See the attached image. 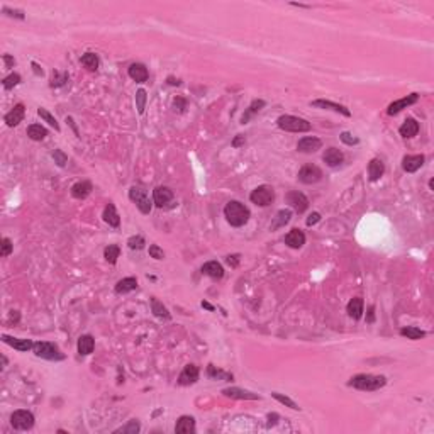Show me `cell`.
<instances>
[{
  "mask_svg": "<svg viewBox=\"0 0 434 434\" xmlns=\"http://www.w3.org/2000/svg\"><path fill=\"white\" fill-rule=\"evenodd\" d=\"M224 216H226L227 222L234 227H241L249 220V209L244 203L237 202V200H231L226 207H224Z\"/></svg>",
  "mask_w": 434,
  "mask_h": 434,
  "instance_id": "obj_1",
  "label": "cell"
},
{
  "mask_svg": "<svg viewBox=\"0 0 434 434\" xmlns=\"http://www.w3.org/2000/svg\"><path fill=\"white\" fill-rule=\"evenodd\" d=\"M385 385H387V378L382 375L361 373V375H356L349 380V387H355V388L363 390V392H375V390H380Z\"/></svg>",
  "mask_w": 434,
  "mask_h": 434,
  "instance_id": "obj_2",
  "label": "cell"
},
{
  "mask_svg": "<svg viewBox=\"0 0 434 434\" xmlns=\"http://www.w3.org/2000/svg\"><path fill=\"white\" fill-rule=\"evenodd\" d=\"M278 127L288 132H309L310 131V122L305 119L295 117V115H281L277 121Z\"/></svg>",
  "mask_w": 434,
  "mask_h": 434,
  "instance_id": "obj_3",
  "label": "cell"
},
{
  "mask_svg": "<svg viewBox=\"0 0 434 434\" xmlns=\"http://www.w3.org/2000/svg\"><path fill=\"white\" fill-rule=\"evenodd\" d=\"M34 355L39 356V358L44 359H51V361H60V359H64V355L58 349L56 344L47 341H39L34 342Z\"/></svg>",
  "mask_w": 434,
  "mask_h": 434,
  "instance_id": "obj_4",
  "label": "cell"
},
{
  "mask_svg": "<svg viewBox=\"0 0 434 434\" xmlns=\"http://www.w3.org/2000/svg\"><path fill=\"white\" fill-rule=\"evenodd\" d=\"M129 199L136 203V207L141 210V214L151 212V207H153L151 200H149L148 192L144 188H141V186H131L129 188Z\"/></svg>",
  "mask_w": 434,
  "mask_h": 434,
  "instance_id": "obj_5",
  "label": "cell"
},
{
  "mask_svg": "<svg viewBox=\"0 0 434 434\" xmlns=\"http://www.w3.org/2000/svg\"><path fill=\"white\" fill-rule=\"evenodd\" d=\"M249 200L260 207H266L275 200V190L270 185H260L251 192Z\"/></svg>",
  "mask_w": 434,
  "mask_h": 434,
  "instance_id": "obj_6",
  "label": "cell"
},
{
  "mask_svg": "<svg viewBox=\"0 0 434 434\" xmlns=\"http://www.w3.org/2000/svg\"><path fill=\"white\" fill-rule=\"evenodd\" d=\"M10 424L17 431H29L34 426V416L29 410H16L10 416Z\"/></svg>",
  "mask_w": 434,
  "mask_h": 434,
  "instance_id": "obj_7",
  "label": "cell"
},
{
  "mask_svg": "<svg viewBox=\"0 0 434 434\" xmlns=\"http://www.w3.org/2000/svg\"><path fill=\"white\" fill-rule=\"evenodd\" d=\"M297 176L302 183L312 185V183H317L319 180H322V170L317 165H305L300 168Z\"/></svg>",
  "mask_w": 434,
  "mask_h": 434,
  "instance_id": "obj_8",
  "label": "cell"
},
{
  "mask_svg": "<svg viewBox=\"0 0 434 434\" xmlns=\"http://www.w3.org/2000/svg\"><path fill=\"white\" fill-rule=\"evenodd\" d=\"M417 100H419V93H410V95H407V97H403V98H399V100L392 102V104L388 105V108H387V114H388V115L399 114L400 110L407 108L409 105L416 104Z\"/></svg>",
  "mask_w": 434,
  "mask_h": 434,
  "instance_id": "obj_9",
  "label": "cell"
},
{
  "mask_svg": "<svg viewBox=\"0 0 434 434\" xmlns=\"http://www.w3.org/2000/svg\"><path fill=\"white\" fill-rule=\"evenodd\" d=\"M287 202L290 203V207L295 212L302 214L307 210L309 207V199L302 192H288L287 193Z\"/></svg>",
  "mask_w": 434,
  "mask_h": 434,
  "instance_id": "obj_10",
  "label": "cell"
},
{
  "mask_svg": "<svg viewBox=\"0 0 434 434\" xmlns=\"http://www.w3.org/2000/svg\"><path fill=\"white\" fill-rule=\"evenodd\" d=\"M171 200H173V192L168 186H156L153 190V202H155L156 207H165Z\"/></svg>",
  "mask_w": 434,
  "mask_h": 434,
  "instance_id": "obj_11",
  "label": "cell"
},
{
  "mask_svg": "<svg viewBox=\"0 0 434 434\" xmlns=\"http://www.w3.org/2000/svg\"><path fill=\"white\" fill-rule=\"evenodd\" d=\"M222 393L229 399H237V400H258L260 395L258 393H253L249 390H243L237 388V387H231V388H224Z\"/></svg>",
  "mask_w": 434,
  "mask_h": 434,
  "instance_id": "obj_12",
  "label": "cell"
},
{
  "mask_svg": "<svg viewBox=\"0 0 434 434\" xmlns=\"http://www.w3.org/2000/svg\"><path fill=\"white\" fill-rule=\"evenodd\" d=\"M197 380H199V368H197L195 365H186L178 376V383L183 387L192 385V383H195Z\"/></svg>",
  "mask_w": 434,
  "mask_h": 434,
  "instance_id": "obj_13",
  "label": "cell"
},
{
  "mask_svg": "<svg viewBox=\"0 0 434 434\" xmlns=\"http://www.w3.org/2000/svg\"><path fill=\"white\" fill-rule=\"evenodd\" d=\"M424 155H407L403 156L402 159V168L405 170L407 173H414L424 165Z\"/></svg>",
  "mask_w": 434,
  "mask_h": 434,
  "instance_id": "obj_14",
  "label": "cell"
},
{
  "mask_svg": "<svg viewBox=\"0 0 434 434\" xmlns=\"http://www.w3.org/2000/svg\"><path fill=\"white\" fill-rule=\"evenodd\" d=\"M322 148L321 139L314 138V136H307V138H302L297 144V149L300 153H315L317 149Z\"/></svg>",
  "mask_w": 434,
  "mask_h": 434,
  "instance_id": "obj_15",
  "label": "cell"
},
{
  "mask_svg": "<svg viewBox=\"0 0 434 434\" xmlns=\"http://www.w3.org/2000/svg\"><path fill=\"white\" fill-rule=\"evenodd\" d=\"M2 341L5 342V344L12 346L14 349H17V351H29V349L34 348V342L31 341V339H19V338H10V336L3 334L2 336Z\"/></svg>",
  "mask_w": 434,
  "mask_h": 434,
  "instance_id": "obj_16",
  "label": "cell"
},
{
  "mask_svg": "<svg viewBox=\"0 0 434 434\" xmlns=\"http://www.w3.org/2000/svg\"><path fill=\"white\" fill-rule=\"evenodd\" d=\"M285 244L294 249H298L305 244V234L300 229H292L290 232L285 236Z\"/></svg>",
  "mask_w": 434,
  "mask_h": 434,
  "instance_id": "obj_17",
  "label": "cell"
},
{
  "mask_svg": "<svg viewBox=\"0 0 434 434\" xmlns=\"http://www.w3.org/2000/svg\"><path fill=\"white\" fill-rule=\"evenodd\" d=\"M129 77H131L134 81H138V83H144L149 77L148 68L141 63H132L131 66H129Z\"/></svg>",
  "mask_w": 434,
  "mask_h": 434,
  "instance_id": "obj_18",
  "label": "cell"
},
{
  "mask_svg": "<svg viewBox=\"0 0 434 434\" xmlns=\"http://www.w3.org/2000/svg\"><path fill=\"white\" fill-rule=\"evenodd\" d=\"M24 112H26V107L22 104H17L9 114H5V122L9 127H16L19 122H22L24 119Z\"/></svg>",
  "mask_w": 434,
  "mask_h": 434,
  "instance_id": "obj_19",
  "label": "cell"
},
{
  "mask_svg": "<svg viewBox=\"0 0 434 434\" xmlns=\"http://www.w3.org/2000/svg\"><path fill=\"white\" fill-rule=\"evenodd\" d=\"M202 273L210 278H214V280H220V278L224 277V268H222V264L217 263V261H207V263L202 266Z\"/></svg>",
  "mask_w": 434,
  "mask_h": 434,
  "instance_id": "obj_20",
  "label": "cell"
},
{
  "mask_svg": "<svg viewBox=\"0 0 434 434\" xmlns=\"http://www.w3.org/2000/svg\"><path fill=\"white\" fill-rule=\"evenodd\" d=\"M175 433H180V434L195 433V419L190 417V416H182L178 420H176Z\"/></svg>",
  "mask_w": 434,
  "mask_h": 434,
  "instance_id": "obj_21",
  "label": "cell"
},
{
  "mask_svg": "<svg viewBox=\"0 0 434 434\" xmlns=\"http://www.w3.org/2000/svg\"><path fill=\"white\" fill-rule=\"evenodd\" d=\"M322 159L326 161V165L329 166H338L342 163V159H344V155H342L341 149L338 148H327L324 153V156H322Z\"/></svg>",
  "mask_w": 434,
  "mask_h": 434,
  "instance_id": "obj_22",
  "label": "cell"
},
{
  "mask_svg": "<svg viewBox=\"0 0 434 434\" xmlns=\"http://www.w3.org/2000/svg\"><path fill=\"white\" fill-rule=\"evenodd\" d=\"M346 310H348L349 317L356 319V321H358V319H361L363 312H365V304H363V298L361 297L351 298V300H349V304H348V307H346Z\"/></svg>",
  "mask_w": 434,
  "mask_h": 434,
  "instance_id": "obj_23",
  "label": "cell"
},
{
  "mask_svg": "<svg viewBox=\"0 0 434 434\" xmlns=\"http://www.w3.org/2000/svg\"><path fill=\"white\" fill-rule=\"evenodd\" d=\"M383 173H385V165H383L382 159H372L368 163V176L372 182H376L378 178H382Z\"/></svg>",
  "mask_w": 434,
  "mask_h": 434,
  "instance_id": "obj_24",
  "label": "cell"
},
{
  "mask_svg": "<svg viewBox=\"0 0 434 434\" xmlns=\"http://www.w3.org/2000/svg\"><path fill=\"white\" fill-rule=\"evenodd\" d=\"M312 105H314V107H321V108H331V110L339 112V114L346 115V117H349V115H351V112H349L348 108L344 107V105L334 104V102H331V100H314V102H312Z\"/></svg>",
  "mask_w": 434,
  "mask_h": 434,
  "instance_id": "obj_25",
  "label": "cell"
},
{
  "mask_svg": "<svg viewBox=\"0 0 434 434\" xmlns=\"http://www.w3.org/2000/svg\"><path fill=\"white\" fill-rule=\"evenodd\" d=\"M399 132H400V136H403V138H414V136H417V132H419V124H417L416 119L409 117L402 125H400Z\"/></svg>",
  "mask_w": 434,
  "mask_h": 434,
  "instance_id": "obj_26",
  "label": "cell"
},
{
  "mask_svg": "<svg viewBox=\"0 0 434 434\" xmlns=\"http://www.w3.org/2000/svg\"><path fill=\"white\" fill-rule=\"evenodd\" d=\"M93 348H95V339L92 338L90 334L80 336V339H78V353H80L81 356L90 355V353L93 351Z\"/></svg>",
  "mask_w": 434,
  "mask_h": 434,
  "instance_id": "obj_27",
  "label": "cell"
},
{
  "mask_svg": "<svg viewBox=\"0 0 434 434\" xmlns=\"http://www.w3.org/2000/svg\"><path fill=\"white\" fill-rule=\"evenodd\" d=\"M90 192H92V183L87 182V180L75 183V185L71 186V195H73L75 199H85V197L90 195Z\"/></svg>",
  "mask_w": 434,
  "mask_h": 434,
  "instance_id": "obj_28",
  "label": "cell"
},
{
  "mask_svg": "<svg viewBox=\"0 0 434 434\" xmlns=\"http://www.w3.org/2000/svg\"><path fill=\"white\" fill-rule=\"evenodd\" d=\"M138 288V280L134 277H127V278H122L115 283V292L117 294H127V292H132Z\"/></svg>",
  "mask_w": 434,
  "mask_h": 434,
  "instance_id": "obj_29",
  "label": "cell"
},
{
  "mask_svg": "<svg viewBox=\"0 0 434 434\" xmlns=\"http://www.w3.org/2000/svg\"><path fill=\"white\" fill-rule=\"evenodd\" d=\"M292 219V212L288 209H281V210H278L277 212V216H275V219H273V222H271V226H270V229L271 231H277V229H280V227H283L285 224H288V220Z\"/></svg>",
  "mask_w": 434,
  "mask_h": 434,
  "instance_id": "obj_30",
  "label": "cell"
},
{
  "mask_svg": "<svg viewBox=\"0 0 434 434\" xmlns=\"http://www.w3.org/2000/svg\"><path fill=\"white\" fill-rule=\"evenodd\" d=\"M104 220L108 224V226L119 227V224H121V217H119L114 203H108V205L104 209Z\"/></svg>",
  "mask_w": 434,
  "mask_h": 434,
  "instance_id": "obj_31",
  "label": "cell"
},
{
  "mask_svg": "<svg viewBox=\"0 0 434 434\" xmlns=\"http://www.w3.org/2000/svg\"><path fill=\"white\" fill-rule=\"evenodd\" d=\"M27 136H29L32 141H43V139L47 136V131L41 124H31L29 127H27Z\"/></svg>",
  "mask_w": 434,
  "mask_h": 434,
  "instance_id": "obj_32",
  "label": "cell"
},
{
  "mask_svg": "<svg viewBox=\"0 0 434 434\" xmlns=\"http://www.w3.org/2000/svg\"><path fill=\"white\" fill-rule=\"evenodd\" d=\"M264 107V100H253L251 102V105L246 108V112L243 114V117H241V124H246V122H249V119L253 117L254 114H256L260 108Z\"/></svg>",
  "mask_w": 434,
  "mask_h": 434,
  "instance_id": "obj_33",
  "label": "cell"
},
{
  "mask_svg": "<svg viewBox=\"0 0 434 434\" xmlns=\"http://www.w3.org/2000/svg\"><path fill=\"white\" fill-rule=\"evenodd\" d=\"M207 375H209L212 380H224V382H229V380H232V375H231V373L222 372V370L216 368L214 365H209V368H207Z\"/></svg>",
  "mask_w": 434,
  "mask_h": 434,
  "instance_id": "obj_34",
  "label": "cell"
},
{
  "mask_svg": "<svg viewBox=\"0 0 434 434\" xmlns=\"http://www.w3.org/2000/svg\"><path fill=\"white\" fill-rule=\"evenodd\" d=\"M151 309H153V314H155L156 317L170 319V312H168V309H166L165 305H163L161 302L158 300V298H153V300H151Z\"/></svg>",
  "mask_w": 434,
  "mask_h": 434,
  "instance_id": "obj_35",
  "label": "cell"
},
{
  "mask_svg": "<svg viewBox=\"0 0 434 434\" xmlns=\"http://www.w3.org/2000/svg\"><path fill=\"white\" fill-rule=\"evenodd\" d=\"M81 64H83L85 68H88V70H97L98 68V56L95 53H85L83 56H81Z\"/></svg>",
  "mask_w": 434,
  "mask_h": 434,
  "instance_id": "obj_36",
  "label": "cell"
},
{
  "mask_svg": "<svg viewBox=\"0 0 434 434\" xmlns=\"http://www.w3.org/2000/svg\"><path fill=\"white\" fill-rule=\"evenodd\" d=\"M400 334H402L403 338H407V339H414V341H417V339H422L424 336H426V332L420 331L419 327H403V329H400Z\"/></svg>",
  "mask_w": 434,
  "mask_h": 434,
  "instance_id": "obj_37",
  "label": "cell"
},
{
  "mask_svg": "<svg viewBox=\"0 0 434 434\" xmlns=\"http://www.w3.org/2000/svg\"><path fill=\"white\" fill-rule=\"evenodd\" d=\"M119 254H121V249H119V246H115V244H110V246H107V248H105V251H104L105 260H107V263H110V264L117 263Z\"/></svg>",
  "mask_w": 434,
  "mask_h": 434,
  "instance_id": "obj_38",
  "label": "cell"
},
{
  "mask_svg": "<svg viewBox=\"0 0 434 434\" xmlns=\"http://www.w3.org/2000/svg\"><path fill=\"white\" fill-rule=\"evenodd\" d=\"M37 114H39V115H41V119H44V121H46L47 124L51 125V127H54V131H60V124H58V121L53 117V115L49 114V112L46 110V108L39 107V108H37Z\"/></svg>",
  "mask_w": 434,
  "mask_h": 434,
  "instance_id": "obj_39",
  "label": "cell"
},
{
  "mask_svg": "<svg viewBox=\"0 0 434 434\" xmlns=\"http://www.w3.org/2000/svg\"><path fill=\"white\" fill-rule=\"evenodd\" d=\"M146 100H148V95H146V90L139 88V90L136 92V107H138V112H139V114H142V112H144Z\"/></svg>",
  "mask_w": 434,
  "mask_h": 434,
  "instance_id": "obj_40",
  "label": "cell"
},
{
  "mask_svg": "<svg viewBox=\"0 0 434 434\" xmlns=\"http://www.w3.org/2000/svg\"><path fill=\"white\" fill-rule=\"evenodd\" d=\"M271 395H273V399H277L278 402L283 403V405H287V407H290V409H294V410H298V409H300V407H298L297 403H295L292 399H288L287 395H281V393H278V392H273V393H271Z\"/></svg>",
  "mask_w": 434,
  "mask_h": 434,
  "instance_id": "obj_41",
  "label": "cell"
},
{
  "mask_svg": "<svg viewBox=\"0 0 434 434\" xmlns=\"http://www.w3.org/2000/svg\"><path fill=\"white\" fill-rule=\"evenodd\" d=\"M19 83H20V75H17V73H12L7 78H3V88H5V90H10V88H14Z\"/></svg>",
  "mask_w": 434,
  "mask_h": 434,
  "instance_id": "obj_42",
  "label": "cell"
},
{
  "mask_svg": "<svg viewBox=\"0 0 434 434\" xmlns=\"http://www.w3.org/2000/svg\"><path fill=\"white\" fill-rule=\"evenodd\" d=\"M127 246L131 249H142L144 248V237L142 236H132L127 239Z\"/></svg>",
  "mask_w": 434,
  "mask_h": 434,
  "instance_id": "obj_43",
  "label": "cell"
},
{
  "mask_svg": "<svg viewBox=\"0 0 434 434\" xmlns=\"http://www.w3.org/2000/svg\"><path fill=\"white\" fill-rule=\"evenodd\" d=\"M115 433H131V434H136V433H139V422H138V420H129V422L125 424L124 427L117 429Z\"/></svg>",
  "mask_w": 434,
  "mask_h": 434,
  "instance_id": "obj_44",
  "label": "cell"
},
{
  "mask_svg": "<svg viewBox=\"0 0 434 434\" xmlns=\"http://www.w3.org/2000/svg\"><path fill=\"white\" fill-rule=\"evenodd\" d=\"M64 81H68V75L54 71V73H53V80H51V87H61V85H64Z\"/></svg>",
  "mask_w": 434,
  "mask_h": 434,
  "instance_id": "obj_45",
  "label": "cell"
},
{
  "mask_svg": "<svg viewBox=\"0 0 434 434\" xmlns=\"http://www.w3.org/2000/svg\"><path fill=\"white\" fill-rule=\"evenodd\" d=\"M149 256L155 258V260H163V258H165V253H163V249L158 246V244H151V246H149Z\"/></svg>",
  "mask_w": 434,
  "mask_h": 434,
  "instance_id": "obj_46",
  "label": "cell"
},
{
  "mask_svg": "<svg viewBox=\"0 0 434 434\" xmlns=\"http://www.w3.org/2000/svg\"><path fill=\"white\" fill-rule=\"evenodd\" d=\"M12 253V241L9 237H3L2 239V251H0V256H9Z\"/></svg>",
  "mask_w": 434,
  "mask_h": 434,
  "instance_id": "obj_47",
  "label": "cell"
},
{
  "mask_svg": "<svg viewBox=\"0 0 434 434\" xmlns=\"http://www.w3.org/2000/svg\"><path fill=\"white\" fill-rule=\"evenodd\" d=\"M339 138H341V141L344 142V144H348V146L358 144V142H359V139L358 138H353V134H349V132H341V136H339Z\"/></svg>",
  "mask_w": 434,
  "mask_h": 434,
  "instance_id": "obj_48",
  "label": "cell"
},
{
  "mask_svg": "<svg viewBox=\"0 0 434 434\" xmlns=\"http://www.w3.org/2000/svg\"><path fill=\"white\" fill-rule=\"evenodd\" d=\"M53 158H54V161L58 163V166H64L68 163L66 155H64L63 151H60V149H56V151L53 153Z\"/></svg>",
  "mask_w": 434,
  "mask_h": 434,
  "instance_id": "obj_49",
  "label": "cell"
},
{
  "mask_svg": "<svg viewBox=\"0 0 434 434\" xmlns=\"http://www.w3.org/2000/svg\"><path fill=\"white\" fill-rule=\"evenodd\" d=\"M319 220H321V214L312 212L310 216H309V219H307V226H314V224H317Z\"/></svg>",
  "mask_w": 434,
  "mask_h": 434,
  "instance_id": "obj_50",
  "label": "cell"
},
{
  "mask_svg": "<svg viewBox=\"0 0 434 434\" xmlns=\"http://www.w3.org/2000/svg\"><path fill=\"white\" fill-rule=\"evenodd\" d=\"M3 12H7V16H16V17H19V19H24V14L20 12V10H10V9H7V7H3Z\"/></svg>",
  "mask_w": 434,
  "mask_h": 434,
  "instance_id": "obj_51",
  "label": "cell"
},
{
  "mask_svg": "<svg viewBox=\"0 0 434 434\" xmlns=\"http://www.w3.org/2000/svg\"><path fill=\"white\" fill-rule=\"evenodd\" d=\"M226 261L229 264H232V266H237V263H239V254H234V256H227Z\"/></svg>",
  "mask_w": 434,
  "mask_h": 434,
  "instance_id": "obj_52",
  "label": "cell"
},
{
  "mask_svg": "<svg viewBox=\"0 0 434 434\" xmlns=\"http://www.w3.org/2000/svg\"><path fill=\"white\" fill-rule=\"evenodd\" d=\"M373 310H375V307H373V305H370V307H368V319H366L368 322L375 321V312H373Z\"/></svg>",
  "mask_w": 434,
  "mask_h": 434,
  "instance_id": "obj_53",
  "label": "cell"
},
{
  "mask_svg": "<svg viewBox=\"0 0 434 434\" xmlns=\"http://www.w3.org/2000/svg\"><path fill=\"white\" fill-rule=\"evenodd\" d=\"M173 105H180V112L183 110V108H185V100H183V98H175V102H173Z\"/></svg>",
  "mask_w": 434,
  "mask_h": 434,
  "instance_id": "obj_54",
  "label": "cell"
},
{
  "mask_svg": "<svg viewBox=\"0 0 434 434\" xmlns=\"http://www.w3.org/2000/svg\"><path fill=\"white\" fill-rule=\"evenodd\" d=\"M3 61H5V64H7V68H10L14 64V58H10L9 54H3Z\"/></svg>",
  "mask_w": 434,
  "mask_h": 434,
  "instance_id": "obj_55",
  "label": "cell"
},
{
  "mask_svg": "<svg viewBox=\"0 0 434 434\" xmlns=\"http://www.w3.org/2000/svg\"><path fill=\"white\" fill-rule=\"evenodd\" d=\"M243 142H244V136H241V134H239L236 139H234L232 146H236V148H237V146H239V144H243Z\"/></svg>",
  "mask_w": 434,
  "mask_h": 434,
  "instance_id": "obj_56",
  "label": "cell"
},
{
  "mask_svg": "<svg viewBox=\"0 0 434 434\" xmlns=\"http://www.w3.org/2000/svg\"><path fill=\"white\" fill-rule=\"evenodd\" d=\"M202 307L209 309V310H214V307H212V305H210V304H209V302H202Z\"/></svg>",
  "mask_w": 434,
  "mask_h": 434,
  "instance_id": "obj_57",
  "label": "cell"
},
{
  "mask_svg": "<svg viewBox=\"0 0 434 434\" xmlns=\"http://www.w3.org/2000/svg\"><path fill=\"white\" fill-rule=\"evenodd\" d=\"M32 66H34V71H36L37 75H43V70H39V66H37L36 63H32Z\"/></svg>",
  "mask_w": 434,
  "mask_h": 434,
  "instance_id": "obj_58",
  "label": "cell"
}]
</instances>
